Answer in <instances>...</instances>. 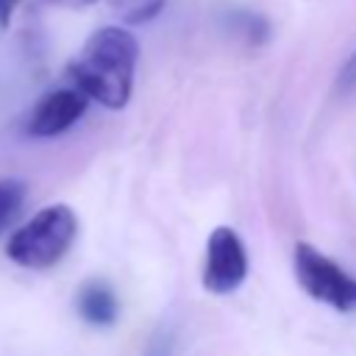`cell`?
<instances>
[{
    "label": "cell",
    "mask_w": 356,
    "mask_h": 356,
    "mask_svg": "<svg viewBox=\"0 0 356 356\" xmlns=\"http://www.w3.org/2000/svg\"><path fill=\"white\" fill-rule=\"evenodd\" d=\"M172 345H175V337L170 331H156L142 356H172Z\"/></svg>",
    "instance_id": "30bf717a"
},
{
    "label": "cell",
    "mask_w": 356,
    "mask_h": 356,
    "mask_svg": "<svg viewBox=\"0 0 356 356\" xmlns=\"http://www.w3.org/2000/svg\"><path fill=\"white\" fill-rule=\"evenodd\" d=\"M75 306H78V314L89 325H100V328L111 325L117 320V314H120V303H117L114 289L100 278H92L78 289Z\"/></svg>",
    "instance_id": "8992f818"
},
{
    "label": "cell",
    "mask_w": 356,
    "mask_h": 356,
    "mask_svg": "<svg viewBox=\"0 0 356 356\" xmlns=\"http://www.w3.org/2000/svg\"><path fill=\"white\" fill-rule=\"evenodd\" d=\"M25 197V186L19 181H0V228L19 211Z\"/></svg>",
    "instance_id": "9c48e42d"
},
{
    "label": "cell",
    "mask_w": 356,
    "mask_h": 356,
    "mask_svg": "<svg viewBox=\"0 0 356 356\" xmlns=\"http://www.w3.org/2000/svg\"><path fill=\"white\" fill-rule=\"evenodd\" d=\"M17 6H19V0H0V25H8Z\"/></svg>",
    "instance_id": "4fadbf2b"
},
{
    "label": "cell",
    "mask_w": 356,
    "mask_h": 356,
    "mask_svg": "<svg viewBox=\"0 0 356 356\" xmlns=\"http://www.w3.org/2000/svg\"><path fill=\"white\" fill-rule=\"evenodd\" d=\"M89 3H95V0H36V6H70V8H81Z\"/></svg>",
    "instance_id": "7c38bea8"
},
{
    "label": "cell",
    "mask_w": 356,
    "mask_h": 356,
    "mask_svg": "<svg viewBox=\"0 0 356 356\" xmlns=\"http://www.w3.org/2000/svg\"><path fill=\"white\" fill-rule=\"evenodd\" d=\"M222 25L234 36H239L245 44H261L270 36V22L259 11H250V8H228L222 14Z\"/></svg>",
    "instance_id": "52a82bcc"
},
{
    "label": "cell",
    "mask_w": 356,
    "mask_h": 356,
    "mask_svg": "<svg viewBox=\"0 0 356 356\" xmlns=\"http://www.w3.org/2000/svg\"><path fill=\"white\" fill-rule=\"evenodd\" d=\"M295 278L303 286V292L337 312H350L356 309V278L348 275L334 259L320 253L309 242L295 245Z\"/></svg>",
    "instance_id": "3957f363"
},
{
    "label": "cell",
    "mask_w": 356,
    "mask_h": 356,
    "mask_svg": "<svg viewBox=\"0 0 356 356\" xmlns=\"http://www.w3.org/2000/svg\"><path fill=\"white\" fill-rule=\"evenodd\" d=\"M337 89H339V92L356 89V53L345 61V67H342V72H339V78H337Z\"/></svg>",
    "instance_id": "8fae6325"
},
{
    "label": "cell",
    "mask_w": 356,
    "mask_h": 356,
    "mask_svg": "<svg viewBox=\"0 0 356 356\" xmlns=\"http://www.w3.org/2000/svg\"><path fill=\"white\" fill-rule=\"evenodd\" d=\"M248 278V250L239 234L228 225H217L206 242L203 286L211 295H228Z\"/></svg>",
    "instance_id": "277c9868"
},
{
    "label": "cell",
    "mask_w": 356,
    "mask_h": 356,
    "mask_svg": "<svg viewBox=\"0 0 356 356\" xmlns=\"http://www.w3.org/2000/svg\"><path fill=\"white\" fill-rule=\"evenodd\" d=\"M86 103H89V97H86L78 86L53 89V92H47V95L33 106L25 131H28L31 136H39V139L58 136V134H64L67 128H72V125L83 117Z\"/></svg>",
    "instance_id": "5b68a950"
},
{
    "label": "cell",
    "mask_w": 356,
    "mask_h": 356,
    "mask_svg": "<svg viewBox=\"0 0 356 356\" xmlns=\"http://www.w3.org/2000/svg\"><path fill=\"white\" fill-rule=\"evenodd\" d=\"M136 56L139 44L134 33L106 25L86 39L81 53L70 61L67 75L89 100H97L106 108H122L131 100Z\"/></svg>",
    "instance_id": "6da1fadb"
},
{
    "label": "cell",
    "mask_w": 356,
    "mask_h": 356,
    "mask_svg": "<svg viewBox=\"0 0 356 356\" xmlns=\"http://www.w3.org/2000/svg\"><path fill=\"white\" fill-rule=\"evenodd\" d=\"M78 234V217L70 206L56 203L36 211L22 228H17L6 245V256L28 270H47L64 259Z\"/></svg>",
    "instance_id": "7a4b0ae2"
},
{
    "label": "cell",
    "mask_w": 356,
    "mask_h": 356,
    "mask_svg": "<svg viewBox=\"0 0 356 356\" xmlns=\"http://www.w3.org/2000/svg\"><path fill=\"white\" fill-rule=\"evenodd\" d=\"M111 3V11L128 22V25H142V22H150L153 17H159V11L164 8L167 0H108Z\"/></svg>",
    "instance_id": "ba28073f"
}]
</instances>
